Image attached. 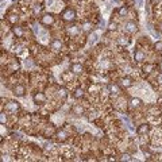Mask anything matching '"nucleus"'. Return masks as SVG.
<instances>
[{"instance_id":"obj_1","label":"nucleus","mask_w":162,"mask_h":162,"mask_svg":"<svg viewBox=\"0 0 162 162\" xmlns=\"http://www.w3.org/2000/svg\"><path fill=\"white\" fill-rule=\"evenodd\" d=\"M61 16H62V19L65 20V22H73V20L76 19V11L74 10H70V8H66V10L61 14Z\"/></svg>"},{"instance_id":"obj_2","label":"nucleus","mask_w":162,"mask_h":162,"mask_svg":"<svg viewBox=\"0 0 162 162\" xmlns=\"http://www.w3.org/2000/svg\"><path fill=\"white\" fill-rule=\"evenodd\" d=\"M54 22H55V19L52 14H45V15L41 18V23L43 24V26H52Z\"/></svg>"},{"instance_id":"obj_3","label":"nucleus","mask_w":162,"mask_h":162,"mask_svg":"<svg viewBox=\"0 0 162 162\" xmlns=\"http://www.w3.org/2000/svg\"><path fill=\"white\" fill-rule=\"evenodd\" d=\"M19 108H20V105L16 101H8L6 104V110L10 111V112H16V111H19Z\"/></svg>"},{"instance_id":"obj_4","label":"nucleus","mask_w":162,"mask_h":162,"mask_svg":"<svg viewBox=\"0 0 162 162\" xmlns=\"http://www.w3.org/2000/svg\"><path fill=\"white\" fill-rule=\"evenodd\" d=\"M34 101H35L37 104H42L46 101V95L45 93H42V92H38V93H35L34 95Z\"/></svg>"},{"instance_id":"obj_5","label":"nucleus","mask_w":162,"mask_h":162,"mask_svg":"<svg viewBox=\"0 0 162 162\" xmlns=\"http://www.w3.org/2000/svg\"><path fill=\"white\" fill-rule=\"evenodd\" d=\"M24 92H26V88H24L23 85H16V87L14 88V95L18 96V97L24 96Z\"/></svg>"},{"instance_id":"obj_6","label":"nucleus","mask_w":162,"mask_h":162,"mask_svg":"<svg viewBox=\"0 0 162 162\" xmlns=\"http://www.w3.org/2000/svg\"><path fill=\"white\" fill-rule=\"evenodd\" d=\"M61 48H62V43H61V41L59 39L52 41V43H50V49H52V50H54V52H59Z\"/></svg>"},{"instance_id":"obj_7","label":"nucleus","mask_w":162,"mask_h":162,"mask_svg":"<svg viewBox=\"0 0 162 162\" xmlns=\"http://www.w3.org/2000/svg\"><path fill=\"white\" fill-rule=\"evenodd\" d=\"M126 30L128 32H136L138 27H136V24H135L134 22H127L126 23Z\"/></svg>"},{"instance_id":"obj_8","label":"nucleus","mask_w":162,"mask_h":162,"mask_svg":"<svg viewBox=\"0 0 162 162\" xmlns=\"http://www.w3.org/2000/svg\"><path fill=\"white\" fill-rule=\"evenodd\" d=\"M12 32H14V34H15L16 37H18V38H20V37H23V28L20 27V26H14V27H12Z\"/></svg>"},{"instance_id":"obj_9","label":"nucleus","mask_w":162,"mask_h":162,"mask_svg":"<svg viewBox=\"0 0 162 162\" xmlns=\"http://www.w3.org/2000/svg\"><path fill=\"white\" fill-rule=\"evenodd\" d=\"M147 131H149V124H146V123H145V124H141V126L136 128V132H138L139 135L146 134Z\"/></svg>"},{"instance_id":"obj_10","label":"nucleus","mask_w":162,"mask_h":162,"mask_svg":"<svg viewBox=\"0 0 162 162\" xmlns=\"http://www.w3.org/2000/svg\"><path fill=\"white\" fill-rule=\"evenodd\" d=\"M83 69L84 68L81 63H73V65H72V72H73V73H81Z\"/></svg>"},{"instance_id":"obj_11","label":"nucleus","mask_w":162,"mask_h":162,"mask_svg":"<svg viewBox=\"0 0 162 162\" xmlns=\"http://www.w3.org/2000/svg\"><path fill=\"white\" fill-rule=\"evenodd\" d=\"M130 103L134 108H138L142 105V101H141V99H138V97H132V99L130 100Z\"/></svg>"},{"instance_id":"obj_12","label":"nucleus","mask_w":162,"mask_h":162,"mask_svg":"<svg viewBox=\"0 0 162 162\" xmlns=\"http://www.w3.org/2000/svg\"><path fill=\"white\" fill-rule=\"evenodd\" d=\"M122 85H123L124 88L131 87V85H132V80H131L130 77H124V79L122 80Z\"/></svg>"},{"instance_id":"obj_13","label":"nucleus","mask_w":162,"mask_h":162,"mask_svg":"<svg viewBox=\"0 0 162 162\" xmlns=\"http://www.w3.org/2000/svg\"><path fill=\"white\" fill-rule=\"evenodd\" d=\"M143 59H145V54H143L142 52H135V61L136 62H142Z\"/></svg>"},{"instance_id":"obj_14","label":"nucleus","mask_w":162,"mask_h":162,"mask_svg":"<svg viewBox=\"0 0 162 162\" xmlns=\"http://www.w3.org/2000/svg\"><path fill=\"white\" fill-rule=\"evenodd\" d=\"M73 96H74L76 99H81L84 96V91H83V88H77L74 91V93H73Z\"/></svg>"},{"instance_id":"obj_15","label":"nucleus","mask_w":162,"mask_h":162,"mask_svg":"<svg viewBox=\"0 0 162 162\" xmlns=\"http://www.w3.org/2000/svg\"><path fill=\"white\" fill-rule=\"evenodd\" d=\"M57 138L59 139V141H65V139L68 138V135H66V132H65V131H58V132H57Z\"/></svg>"},{"instance_id":"obj_16","label":"nucleus","mask_w":162,"mask_h":162,"mask_svg":"<svg viewBox=\"0 0 162 162\" xmlns=\"http://www.w3.org/2000/svg\"><path fill=\"white\" fill-rule=\"evenodd\" d=\"M118 42L122 45V46H126V45H128L130 39H128V38H126V37H122V38H119V39H118Z\"/></svg>"},{"instance_id":"obj_17","label":"nucleus","mask_w":162,"mask_h":162,"mask_svg":"<svg viewBox=\"0 0 162 162\" xmlns=\"http://www.w3.org/2000/svg\"><path fill=\"white\" fill-rule=\"evenodd\" d=\"M58 95L61 96L62 99H65V97H66V96H68V92H66V89H65V88H59V89H58Z\"/></svg>"},{"instance_id":"obj_18","label":"nucleus","mask_w":162,"mask_h":162,"mask_svg":"<svg viewBox=\"0 0 162 162\" xmlns=\"http://www.w3.org/2000/svg\"><path fill=\"white\" fill-rule=\"evenodd\" d=\"M153 69H154V65H146V66H143V70H145V73H150Z\"/></svg>"},{"instance_id":"obj_19","label":"nucleus","mask_w":162,"mask_h":162,"mask_svg":"<svg viewBox=\"0 0 162 162\" xmlns=\"http://www.w3.org/2000/svg\"><path fill=\"white\" fill-rule=\"evenodd\" d=\"M154 48L157 52H162V41H158V42L154 45Z\"/></svg>"},{"instance_id":"obj_20","label":"nucleus","mask_w":162,"mask_h":162,"mask_svg":"<svg viewBox=\"0 0 162 162\" xmlns=\"http://www.w3.org/2000/svg\"><path fill=\"white\" fill-rule=\"evenodd\" d=\"M0 122H1V124H4V123L7 122V116H6V114H4V112H1V114H0Z\"/></svg>"},{"instance_id":"obj_21","label":"nucleus","mask_w":162,"mask_h":162,"mask_svg":"<svg viewBox=\"0 0 162 162\" xmlns=\"http://www.w3.org/2000/svg\"><path fill=\"white\" fill-rule=\"evenodd\" d=\"M126 14H127V8L126 7H122L120 10H119V15H120V16L126 15Z\"/></svg>"},{"instance_id":"obj_22","label":"nucleus","mask_w":162,"mask_h":162,"mask_svg":"<svg viewBox=\"0 0 162 162\" xmlns=\"http://www.w3.org/2000/svg\"><path fill=\"white\" fill-rule=\"evenodd\" d=\"M108 88H110V91H111V92H115V93H118V91H119L116 85H110Z\"/></svg>"},{"instance_id":"obj_23","label":"nucleus","mask_w":162,"mask_h":162,"mask_svg":"<svg viewBox=\"0 0 162 162\" xmlns=\"http://www.w3.org/2000/svg\"><path fill=\"white\" fill-rule=\"evenodd\" d=\"M96 39H97V35H96V34H92L91 39H89V43H95Z\"/></svg>"},{"instance_id":"obj_24","label":"nucleus","mask_w":162,"mask_h":162,"mask_svg":"<svg viewBox=\"0 0 162 162\" xmlns=\"http://www.w3.org/2000/svg\"><path fill=\"white\" fill-rule=\"evenodd\" d=\"M16 20H18V16H15V15L10 16V22H11V23H16Z\"/></svg>"},{"instance_id":"obj_25","label":"nucleus","mask_w":162,"mask_h":162,"mask_svg":"<svg viewBox=\"0 0 162 162\" xmlns=\"http://www.w3.org/2000/svg\"><path fill=\"white\" fill-rule=\"evenodd\" d=\"M69 32H72V34H74V35H76V34H77V27H76V26H73V28H72V30L69 28Z\"/></svg>"},{"instance_id":"obj_26","label":"nucleus","mask_w":162,"mask_h":162,"mask_svg":"<svg viewBox=\"0 0 162 162\" xmlns=\"http://www.w3.org/2000/svg\"><path fill=\"white\" fill-rule=\"evenodd\" d=\"M89 27H91V24L85 23V24H84V28H83V30H84V31H89Z\"/></svg>"},{"instance_id":"obj_27","label":"nucleus","mask_w":162,"mask_h":162,"mask_svg":"<svg viewBox=\"0 0 162 162\" xmlns=\"http://www.w3.org/2000/svg\"><path fill=\"white\" fill-rule=\"evenodd\" d=\"M108 28H110V30H115V28H116V23H111Z\"/></svg>"},{"instance_id":"obj_28","label":"nucleus","mask_w":162,"mask_h":162,"mask_svg":"<svg viewBox=\"0 0 162 162\" xmlns=\"http://www.w3.org/2000/svg\"><path fill=\"white\" fill-rule=\"evenodd\" d=\"M123 159H126V161H130V155H128V154H124V155H123Z\"/></svg>"},{"instance_id":"obj_29","label":"nucleus","mask_w":162,"mask_h":162,"mask_svg":"<svg viewBox=\"0 0 162 162\" xmlns=\"http://www.w3.org/2000/svg\"><path fill=\"white\" fill-rule=\"evenodd\" d=\"M158 83L162 84V73H159V74H158Z\"/></svg>"},{"instance_id":"obj_30","label":"nucleus","mask_w":162,"mask_h":162,"mask_svg":"<svg viewBox=\"0 0 162 162\" xmlns=\"http://www.w3.org/2000/svg\"><path fill=\"white\" fill-rule=\"evenodd\" d=\"M146 12H147V15H150V7H149V4H146Z\"/></svg>"},{"instance_id":"obj_31","label":"nucleus","mask_w":162,"mask_h":162,"mask_svg":"<svg viewBox=\"0 0 162 162\" xmlns=\"http://www.w3.org/2000/svg\"><path fill=\"white\" fill-rule=\"evenodd\" d=\"M74 111H77V112H80V111H83V108H80V107H74Z\"/></svg>"},{"instance_id":"obj_32","label":"nucleus","mask_w":162,"mask_h":162,"mask_svg":"<svg viewBox=\"0 0 162 162\" xmlns=\"http://www.w3.org/2000/svg\"><path fill=\"white\" fill-rule=\"evenodd\" d=\"M138 4L139 6H143V0H138Z\"/></svg>"},{"instance_id":"obj_33","label":"nucleus","mask_w":162,"mask_h":162,"mask_svg":"<svg viewBox=\"0 0 162 162\" xmlns=\"http://www.w3.org/2000/svg\"><path fill=\"white\" fill-rule=\"evenodd\" d=\"M159 32H162V22L159 23Z\"/></svg>"}]
</instances>
